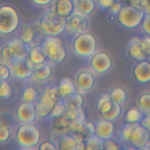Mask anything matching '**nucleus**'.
<instances>
[{
	"mask_svg": "<svg viewBox=\"0 0 150 150\" xmlns=\"http://www.w3.org/2000/svg\"><path fill=\"white\" fill-rule=\"evenodd\" d=\"M142 27L144 32L150 35V14H147L144 18L142 21Z\"/></svg>",
	"mask_w": 150,
	"mask_h": 150,
	"instance_id": "obj_43",
	"label": "nucleus"
},
{
	"mask_svg": "<svg viewBox=\"0 0 150 150\" xmlns=\"http://www.w3.org/2000/svg\"><path fill=\"white\" fill-rule=\"evenodd\" d=\"M77 82L82 90H88L92 88L94 83V79L90 72L84 71L77 75Z\"/></svg>",
	"mask_w": 150,
	"mask_h": 150,
	"instance_id": "obj_21",
	"label": "nucleus"
},
{
	"mask_svg": "<svg viewBox=\"0 0 150 150\" xmlns=\"http://www.w3.org/2000/svg\"><path fill=\"white\" fill-rule=\"evenodd\" d=\"M58 88L61 96H65L71 94L74 91V87L70 79H64L60 81Z\"/></svg>",
	"mask_w": 150,
	"mask_h": 150,
	"instance_id": "obj_26",
	"label": "nucleus"
},
{
	"mask_svg": "<svg viewBox=\"0 0 150 150\" xmlns=\"http://www.w3.org/2000/svg\"><path fill=\"white\" fill-rule=\"evenodd\" d=\"M74 3L72 0H57L55 4V11L64 17L69 16L74 9Z\"/></svg>",
	"mask_w": 150,
	"mask_h": 150,
	"instance_id": "obj_20",
	"label": "nucleus"
},
{
	"mask_svg": "<svg viewBox=\"0 0 150 150\" xmlns=\"http://www.w3.org/2000/svg\"><path fill=\"white\" fill-rule=\"evenodd\" d=\"M19 144L25 147H32L37 144L40 138L38 128L34 125L25 124L20 125L16 131Z\"/></svg>",
	"mask_w": 150,
	"mask_h": 150,
	"instance_id": "obj_3",
	"label": "nucleus"
},
{
	"mask_svg": "<svg viewBox=\"0 0 150 150\" xmlns=\"http://www.w3.org/2000/svg\"><path fill=\"white\" fill-rule=\"evenodd\" d=\"M11 74L10 69L5 64H1L0 66V76L3 80L8 79Z\"/></svg>",
	"mask_w": 150,
	"mask_h": 150,
	"instance_id": "obj_41",
	"label": "nucleus"
},
{
	"mask_svg": "<svg viewBox=\"0 0 150 150\" xmlns=\"http://www.w3.org/2000/svg\"><path fill=\"white\" fill-rule=\"evenodd\" d=\"M16 112L18 118L23 122H30L35 118V108L30 102L26 101L20 104Z\"/></svg>",
	"mask_w": 150,
	"mask_h": 150,
	"instance_id": "obj_12",
	"label": "nucleus"
},
{
	"mask_svg": "<svg viewBox=\"0 0 150 150\" xmlns=\"http://www.w3.org/2000/svg\"><path fill=\"white\" fill-rule=\"evenodd\" d=\"M141 47L146 55H150V37L146 36L140 40Z\"/></svg>",
	"mask_w": 150,
	"mask_h": 150,
	"instance_id": "obj_39",
	"label": "nucleus"
},
{
	"mask_svg": "<svg viewBox=\"0 0 150 150\" xmlns=\"http://www.w3.org/2000/svg\"><path fill=\"white\" fill-rule=\"evenodd\" d=\"M149 137L148 129L142 125L137 124L132 130L129 141L134 146L141 149L146 145Z\"/></svg>",
	"mask_w": 150,
	"mask_h": 150,
	"instance_id": "obj_8",
	"label": "nucleus"
},
{
	"mask_svg": "<svg viewBox=\"0 0 150 150\" xmlns=\"http://www.w3.org/2000/svg\"><path fill=\"white\" fill-rule=\"evenodd\" d=\"M8 45L16 61L26 57L28 49L26 45V43L23 42L21 39H13Z\"/></svg>",
	"mask_w": 150,
	"mask_h": 150,
	"instance_id": "obj_15",
	"label": "nucleus"
},
{
	"mask_svg": "<svg viewBox=\"0 0 150 150\" xmlns=\"http://www.w3.org/2000/svg\"><path fill=\"white\" fill-rule=\"evenodd\" d=\"M141 125L150 130V113L144 117L141 121Z\"/></svg>",
	"mask_w": 150,
	"mask_h": 150,
	"instance_id": "obj_46",
	"label": "nucleus"
},
{
	"mask_svg": "<svg viewBox=\"0 0 150 150\" xmlns=\"http://www.w3.org/2000/svg\"><path fill=\"white\" fill-rule=\"evenodd\" d=\"M12 90L10 85L6 81H1L0 85V96L2 98H7L11 94Z\"/></svg>",
	"mask_w": 150,
	"mask_h": 150,
	"instance_id": "obj_37",
	"label": "nucleus"
},
{
	"mask_svg": "<svg viewBox=\"0 0 150 150\" xmlns=\"http://www.w3.org/2000/svg\"><path fill=\"white\" fill-rule=\"evenodd\" d=\"M133 74L136 79L141 83L150 81V63L147 61H139L134 67Z\"/></svg>",
	"mask_w": 150,
	"mask_h": 150,
	"instance_id": "obj_13",
	"label": "nucleus"
},
{
	"mask_svg": "<svg viewBox=\"0 0 150 150\" xmlns=\"http://www.w3.org/2000/svg\"><path fill=\"white\" fill-rule=\"evenodd\" d=\"M97 135L103 139H108L111 137L114 131V125L110 120H100L96 128Z\"/></svg>",
	"mask_w": 150,
	"mask_h": 150,
	"instance_id": "obj_16",
	"label": "nucleus"
},
{
	"mask_svg": "<svg viewBox=\"0 0 150 150\" xmlns=\"http://www.w3.org/2000/svg\"><path fill=\"white\" fill-rule=\"evenodd\" d=\"M99 4L103 8L110 7L114 3L113 0H98Z\"/></svg>",
	"mask_w": 150,
	"mask_h": 150,
	"instance_id": "obj_47",
	"label": "nucleus"
},
{
	"mask_svg": "<svg viewBox=\"0 0 150 150\" xmlns=\"http://www.w3.org/2000/svg\"><path fill=\"white\" fill-rule=\"evenodd\" d=\"M43 46L47 57L54 62L60 63L66 57V50L57 38L52 37L47 39Z\"/></svg>",
	"mask_w": 150,
	"mask_h": 150,
	"instance_id": "obj_7",
	"label": "nucleus"
},
{
	"mask_svg": "<svg viewBox=\"0 0 150 150\" xmlns=\"http://www.w3.org/2000/svg\"><path fill=\"white\" fill-rule=\"evenodd\" d=\"M95 130L96 128L94 125L91 122L84 121L75 131L72 132L74 134L80 136L84 141H87L93 136Z\"/></svg>",
	"mask_w": 150,
	"mask_h": 150,
	"instance_id": "obj_19",
	"label": "nucleus"
},
{
	"mask_svg": "<svg viewBox=\"0 0 150 150\" xmlns=\"http://www.w3.org/2000/svg\"><path fill=\"white\" fill-rule=\"evenodd\" d=\"M35 35V32L33 29L30 27L28 26L23 29L21 35V39L25 43H29L32 41Z\"/></svg>",
	"mask_w": 150,
	"mask_h": 150,
	"instance_id": "obj_35",
	"label": "nucleus"
},
{
	"mask_svg": "<svg viewBox=\"0 0 150 150\" xmlns=\"http://www.w3.org/2000/svg\"><path fill=\"white\" fill-rule=\"evenodd\" d=\"M38 91L32 87L26 88L22 93V98L26 102H32L38 97Z\"/></svg>",
	"mask_w": 150,
	"mask_h": 150,
	"instance_id": "obj_32",
	"label": "nucleus"
},
{
	"mask_svg": "<svg viewBox=\"0 0 150 150\" xmlns=\"http://www.w3.org/2000/svg\"><path fill=\"white\" fill-rule=\"evenodd\" d=\"M59 147L62 150L86 149V144L80 136L73 134L63 136L60 141Z\"/></svg>",
	"mask_w": 150,
	"mask_h": 150,
	"instance_id": "obj_9",
	"label": "nucleus"
},
{
	"mask_svg": "<svg viewBox=\"0 0 150 150\" xmlns=\"http://www.w3.org/2000/svg\"><path fill=\"white\" fill-rule=\"evenodd\" d=\"M87 24L86 18L79 13L73 14L69 19L70 29L76 33H82L86 29Z\"/></svg>",
	"mask_w": 150,
	"mask_h": 150,
	"instance_id": "obj_14",
	"label": "nucleus"
},
{
	"mask_svg": "<svg viewBox=\"0 0 150 150\" xmlns=\"http://www.w3.org/2000/svg\"><path fill=\"white\" fill-rule=\"evenodd\" d=\"M10 135L9 128L5 125H1L0 127V140L1 142H4L6 141Z\"/></svg>",
	"mask_w": 150,
	"mask_h": 150,
	"instance_id": "obj_40",
	"label": "nucleus"
},
{
	"mask_svg": "<svg viewBox=\"0 0 150 150\" xmlns=\"http://www.w3.org/2000/svg\"><path fill=\"white\" fill-rule=\"evenodd\" d=\"M141 0H129L128 2L132 5H138L140 3Z\"/></svg>",
	"mask_w": 150,
	"mask_h": 150,
	"instance_id": "obj_50",
	"label": "nucleus"
},
{
	"mask_svg": "<svg viewBox=\"0 0 150 150\" xmlns=\"http://www.w3.org/2000/svg\"><path fill=\"white\" fill-rule=\"evenodd\" d=\"M137 103L139 107L145 111H150V92L141 94L138 100Z\"/></svg>",
	"mask_w": 150,
	"mask_h": 150,
	"instance_id": "obj_30",
	"label": "nucleus"
},
{
	"mask_svg": "<svg viewBox=\"0 0 150 150\" xmlns=\"http://www.w3.org/2000/svg\"><path fill=\"white\" fill-rule=\"evenodd\" d=\"M139 4L143 10L147 14H150V0H141Z\"/></svg>",
	"mask_w": 150,
	"mask_h": 150,
	"instance_id": "obj_45",
	"label": "nucleus"
},
{
	"mask_svg": "<svg viewBox=\"0 0 150 150\" xmlns=\"http://www.w3.org/2000/svg\"><path fill=\"white\" fill-rule=\"evenodd\" d=\"M1 56L4 61L7 64H10L12 63L15 62V59L12 54L11 49L9 45L4 46L1 50Z\"/></svg>",
	"mask_w": 150,
	"mask_h": 150,
	"instance_id": "obj_31",
	"label": "nucleus"
},
{
	"mask_svg": "<svg viewBox=\"0 0 150 150\" xmlns=\"http://www.w3.org/2000/svg\"><path fill=\"white\" fill-rule=\"evenodd\" d=\"M19 24L16 11L11 6H3L0 9V32L8 34L14 31Z\"/></svg>",
	"mask_w": 150,
	"mask_h": 150,
	"instance_id": "obj_4",
	"label": "nucleus"
},
{
	"mask_svg": "<svg viewBox=\"0 0 150 150\" xmlns=\"http://www.w3.org/2000/svg\"><path fill=\"white\" fill-rule=\"evenodd\" d=\"M66 111L65 107L63 104L57 103L52 110V114L54 117H58L64 114Z\"/></svg>",
	"mask_w": 150,
	"mask_h": 150,
	"instance_id": "obj_38",
	"label": "nucleus"
},
{
	"mask_svg": "<svg viewBox=\"0 0 150 150\" xmlns=\"http://www.w3.org/2000/svg\"><path fill=\"white\" fill-rule=\"evenodd\" d=\"M65 17L59 14L56 11H49L42 16L40 25L46 35L56 36L60 34L66 27Z\"/></svg>",
	"mask_w": 150,
	"mask_h": 150,
	"instance_id": "obj_1",
	"label": "nucleus"
},
{
	"mask_svg": "<svg viewBox=\"0 0 150 150\" xmlns=\"http://www.w3.org/2000/svg\"><path fill=\"white\" fill-rule=\"evenodd\" d=\"M128 53L132 59L139 62L144 60L146 56L141 47L140 39L138 38H134L130 43Z\"/></svg>",
	"mask_w": 150,
	"mask_h": 150,
	"instance_id": "obj_17",
	"label": "nucleus"
},
{
	"mask_svg": "<svg viewBox=\"0 0 150 150\" xmlns=\"http://www.w3.org/2000/svg\"><path fill=\"white\" fill-rule=\"evenodd\" d=\"M35 3L39 5H46L49 4L52 0H32Z\"/></svg>",
	"mask_w": 150,
	"mask_h": 150,
	"instance_id": "obj_49",
	"label": "nucleus"
},
{
	"mask_svg": "<svg viewBox=\"0 0 150 150\" xmlns=\"http://www.w3.org/2000/svg\"><path fill=\"white\" fill-rule=\"evenodd\" d=\"M114 103V101L111 100L110 96L108 94H104L99 98L97 102V107L98 111L102 117L111 110Z\"/></svg>",
	"mask_w": 150,
	"mask_h": 150,
	"instance_id": "obj_23",
	"label": "nucleus"
},
{
	"mask_svg": "<svg viewBox=\"0 0 150 150\" xmlns=\"http://www.w3.org/2000/svg\"><path fill=\"white\" fill-rule=\"evenodd\" d=\"M33 73L35 77L41 80L47 79L51 75L52 70L50 67L44 63L38 64L33 70Z\"/></svg>",
	"mask_w": 150,
	"mask_h": 150,
	"instance_id": "obj_25",
	"label": "nucleus"
},
{
	"mask_svg": "<svg viewBox=\"0 0 150 150\" xmlns=\"http://www.w3.org/2000/svg\"><path fill=\"white\" fill-rule=\"evenodd\" d=\"M103 139L97 136H92L86 141V149L87 150H98L103 149Z\"/></svg>",
	"mask_w": 150,
	"mask_h": 150,
	"instance_id": "obj_27",
	"label": "nucleus"
},
{
	"mask_svg": "<svg viewBox=\"0 0 150 150\" xmlns=\"http://www.w3.org/2000/svg\"><path fill=\"white\" fill-rule=\"evenodd\" d=\"M60 96L61 95L58 87L53 86L47 90L37 105L38 114L42 117L48 115L52 111Z\"/></svg>",
	"mask_w": 150,
	"mask_h": 150,
	"instance_id": "obj_5",
	"label": "nucleus"
},
{
	"mask_svg": "<svg viewBox=\"0 0 150 150\" xmlns=\"http://www.w3.org/2000/svg\"><path fill=\"white\" fill-rule=\"evenodd\" d=\"M72 1H73L74 2V4H75V3H76L78 0H72Z\"/></svg>",
	"mask_w": 150,
	"mask_h": 150,
	"instance_id": "obj_51",
	"label": "nucleus"
},
{
	"mask_svg": "<svg viewBox=\"0 0 150 150\" xmlns=\"http://www.w3.org/2000/svg\"><path fill=\"white\" fill-rule=\"evenodd\" d=\"M71 121L65 115L55 117L53 121V127L54 130L61 134H66L70 131Z\"/></svg>",
	"mask_w": 150,
	"mask_h": 150,
	"instance_id": "obj_18",
	"label": "nucleus"
},
{
	"mask_svg": "<svg viewBox=\"0 0 150 150\" xmlns=\"http://www.w3.org/2000/svg\"><path fill=\"white\" fill-rule=\"evenodd\" d=\"M124 1H128L129 0H124Z\"/></svg>",
	"mask_w": 150,
	"mask_h": 150,
	"instance_id": "obj_52",
	"label": "nucleus"
},
{
	"mask_svg": "<svg viewBox=\"0 0 150 150\" xmlns=\"http://www.w3.org/2000/svg\"><path fill=\"white\" fill-rule=\"evenodd\" d=\"M144 14V10L138 5L126 6L119 11L118 20L124 27L134 28L141 23Z\"/></svg>",
	"mask_w": 150,
	"mask_h": 150,
	"instance_id": "obj_2",
	"label": "nucleus"
},
{
	"mask_svg": "<svg viewBox=\"0 0 150 150\" xmlns=\"http://www.w3.org/2000/svg\"><path fill=\"white\" fill-rule=\"evenodd\" d=\"M55 149L56 147L54 146V145L52 142L49 141H46L42 142L39 146V150H54Z\"/></svg>",
	"mask_w": 150,
	"mask_h": 150,
	"instance_id": "obj_44",
	"label": "nucleus"
},
{
	"mask_svg": "<svg viewBox=\"0 0 150 150\" xmlns=\"http://www.w3.org/2000/svg\"><path fill=\"white\" fill-rule=\"evenodd\" d=\"M94 0H78L75 3V9L77 13L83 15L90 14L94 9Z\"/></svg>",
	"mask_w": 150,
	"mask_h": 150,
	"instance_id": "obj_24",
	"label": "nucleus"
},
{
	"mask_svg": "<svg viewBox=\"0 0 150 150\" xmlns=\"http://www.w3.org/2000/svg\"><path fill=\"white\" fill-rule=\"evenodd\" d=\"M29 56L31 61L36 64L42 63L47 57L43 46L40 45L33 46L29 52Z\"/></svg>",
	"mask_w": 150,
	"mask_h": 150,
	"instance_id": "obj_22",
	"label": "nucleus"
},
{
	"mask_svg": "<svg viewBox=\"0 0 150 150\" xmlns=\"http://www.w3.org/2000/svg\"><path fill=\"white\" fill-rule=\"evenodd\" d=\"M111 100L118 104L122 103L126 98V93L124 89L120 87L114 88L110 93Z\"/></svg>",
	"mask_w": 150,
	"mask_h": 150,
	"instance_id": "obj_29",
	"label": "nucleus"
},
{
	"mask_svg": "<svg viewBox=\"0 0 150 150\" xmlns=\"http://www.w3.org/2000/svg\"><path fill=\"white\" fill-rule=\"evenodd\" d=\"M118 147L117 144L112 140H106L103 142V149L105 150H116L118 149Z\"/></svg>",
	"mask_w": 150,
	"mask_h": 150,
	"instance_id": "obj_42",
	"label": "nucleus"
},
{
	"mask_svg": "<svg viewBox=\"0 0 150 150\" xmlns=\"http://www.w3.org/2000/svg\"><path fill=\"white\" fill-rule=\"evenodd\" d=\"M137 124H138L137 122H135V123L128 122V124H127L124 125V127H123V128L121 131V134H122V138L125 141H129V139L130 135L132 133V131Z\"/></svg>",
	"mask_w": 150,
	"mask_h": 150,
	"instance_id": "obj_36",
	"label": "nucleus"
},
{
	"mask_svg": "<svg viewBox=\"0 0 150 150\" xmlns=\"http://www.w3.org/2000/svg\"><path fill=\"white\" fill-rule=\"evenodd\" d=\"M111 10L114 13H118L121 9V5L118 2L113 3L112 5L110 6Z\"/></svg>",
	"mask_w": 150,
	"mask_h": 150,
	"instance_id": "obj_48",
	"label": "nucleus"
},
{
	"mask_svg": "<svg viewBox=\"0 0 150 150\" xmlns=\"http://www.w3.org/2000/svg\"><path fill=\"white\" fill-rule=\"evenodd\" d=\"M96 42L90 33H84L78 36L73 42L75 52L81 56H88L93 54L96 50Z\"/></svg>",
	"mask_w": 150,
	"mask_h": 150,
	"instance_id": "obj_6",
	"label": "nucleus"
},
{
	"mask_svg": "<svg viewBox=\"0 0 150 150\" xmlns=\"http://www.w3.org/2000/svg\"><path fill=\"white\" fill-rule=\"evenodd\" d=\"M125 118L128 122L135 123L140 120L141 118V114L137 109L132 108L128 111Z\"/></svg>",
	"mask_w": 150,
	"mask_h": 150,
	"instance_id": "obj_34",
	"label": "nucleus"
},
{
	"mask_svg": "<svg viewBox=\"0 0 150 150\" xmlns=\"http://www.w3.org/2000/svg\"><path fill=\"white\" fill-rule=\"evenodd\" d=\"M90 64L92 67L97 72L104 73L110 67L111 60L106 53L100 52L92 57Z\"/></svg>",
	"mask_w": 150,
	"mask_h": 150,
	"instance_id": "obj_11",
	"label": "nucleus"
},
{
	"mask_svg": "<svg viewBox=\"0 0 150 150\" xmlns=\"http://www.w3.org/2000/svg\"><path fill=\"white\" fill-rule=\"evenodd\" d=\"M121 113V108L120 106V104L117 103H114V105L111 109V110L107 112L106 114L103 116L104 119L112 121L116 119Z\"/></svg>",
	"mask_w": 150,
	"mask_h": 150,
	"instance_id": "obj_33",
	"label": "nucleus"
},
{
	"mask_svg": "<svg viewBox=\"0 0 150 150\" xmlns=\"http://www.w3.org/2000/svg\"><path fill=\"white\" fill-rule=\"evenodd\" d=\"M83 104V97L80 94H73L70 96L67 101V107L79 109Z\"/></svg>",
	"mask_w": 150,
	"mask_h": 150,
	"instance_id": "obj_28",
	"label": "nucleus"
},
{
	"mask_svg": "<svg viewBox=\"0 0 150 150\" xmlns=\"http://www.w3.org/2000/svg\"><path fill=\"white\" fill-rule=\"evenodd\" d=\"M13 72L16 77L21 79L30 76L33 72V62L26 57L17 60L13 63Z\"/></svg>",
	"mask_w": 150,
	"mask_h": 150,
	"instance_id": "obj_10",
	"label": "nucleus"
}]
</instances>
